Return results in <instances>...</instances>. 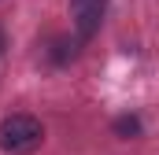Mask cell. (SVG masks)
<instances>
[{"label": "cell", "instance_id": "cell-4", "mask_svg": "<svg viewBox=\"0 0 159 155\" xmlns=\"http://www.w3.org/2000/svg\"><path fill=\"white\" fill-rule=\"evenodd\" d=\"M111 129H115V137H122V140H137L144 126H141V115L126 111V115H119L115 122H111Z\"/></svg>", "mask_w": 159, "mask_h": 155}, {"label": "cell", "instance_id": "cell-3", "mask_svg": "<svg viewBox=\"0 0 159 155\" xmlns=\"http://www.w3.org/2000/svg\"><path fill=\"white\" fill-rule=\"evenodd\" d=\"M81 44L85 41L74 33H52L48 37V44H44V63L48 67H70L74 59H78V52H81Z\"/></svg>", "mask_w": 159, "mask_h": 155}, {"label": "cell", "instance_id": "cell-1", "mask_svg": "<svg viewBox=\"0 0 159 155\" xmlns=\"http://www.w3.org/2000/svg\"><path fill=\"white\" fill-rule=\"evenodd\" d=\"M41 144H44L41 118L26 115V111H15V115L0 118V152H7V155H34Z\"/></svg>", "mask_w": 159, "mask_h": 155}, {"label": "cell", "instance_id": "cell-5", "mask_svg": "<svg viewBox=\"0 0 159 155\" xmlns=\"http://www.w3.org/2000/svg\"><path fill=\"white\" fill-rule=\"evenodd\" d=\"M4 48H7V33H4V26H0V55H4Z\"/></svg>", "mask_w": 159, "mask_h": 155}, {"label": "cell", "instance_id": "cell-2", "mask_svg": "<svg viewBox=\"0 0 159 155\" xmlns=\"http://www.w3.org/2000/svg\"><path fill=\"white\" fill-rule=\"evenodd\" d=\"M107 15V0H70V19H74V33L81 41H93L104 26Z\"/></svg>", "mask_w": 159, "mask_h": 155}]
</instances>
